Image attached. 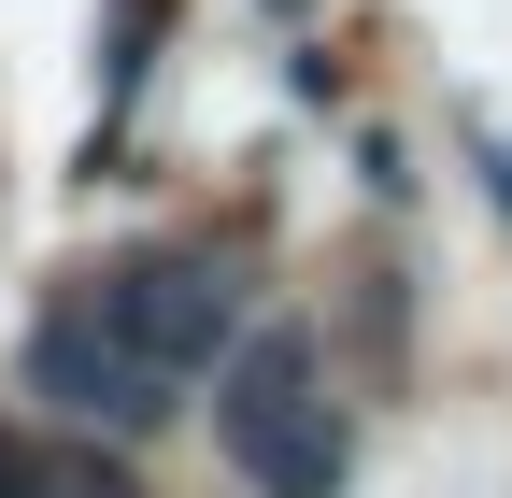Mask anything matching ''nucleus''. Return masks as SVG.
I'll use <instances>...</instances> for the list:
<instances>
[{"instance_id": "obj_5", "label": "nucleus", "mask_w": 512, "mask_h": 498, "mask_svg": "<svg viewBox=\"0 0 512 498\" xmlns=\"http://www.w3.org/2000/svg\"><path fill=\"white\" fill-rule=\"evenodd\" d=\"M0 498H43V456L29 442H0Z\"/></svg>"}, {"instance_id": "obj_4", "label": "nucleus", "mask_w": 512, "mask_h": 498, "mask_svg": "<svg viewBox=\"0 0 512 498\" xmlns=\"http://www.w3.org/2000/svg\"><path fill=\"white\" fill-rule=\"evenodd\" d=\"M43 498H143L128 470H100V456H72V470H43Z\"/></svg>"}, {"instance_id": "obj_1", "label": "nucleus", "mask_w": 512, "mask_h": 498, "mask_svg": "<svg viewBox=\"0 0 512 498\" xmlns=\"http://www.w3.org/2000/svg\"><path fill=\"white\" fill-rule=\"evenodd\" d=\"M214 442L256 498H342V413L313 328H228L214 356Z\"/></svg>"}, {"instance_id": "obj_3", "label": "nucleus", "mask_w": 512, "mask_h": 498, "mask_svg": "<svg viewBox=\"0 0 512 498\" xmlns=\"http://www.w3.org/2000/svg\"><path fill=\"white\" fill-rule=\"evenodd\" d=\"M29 399L72 413V427H157V413H171V385L86 314V299H57V314L29 328Z\"/></svg>"}, {"instance_id": "obj_2", "label": "nucleus", "mask_w": 512, "mask_h": 498, "mask_svg": "<svg viewBox=\"0 0 512 498\" xmlns=\"http://www.w3.org/2000/svg\"><path fill=\"white\" fill-rule=\"evenodd\" d=\"M86 314L157 370V385H185V370H214L228 328H242V271L214 257V242H143V257H114Z\"/></svg>"}]
</instances>
